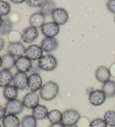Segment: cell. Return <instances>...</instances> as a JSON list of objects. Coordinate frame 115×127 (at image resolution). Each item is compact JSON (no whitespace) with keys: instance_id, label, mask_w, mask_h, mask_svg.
Masks as SVG:
<instances>
[{"instance_id":"obj_1","label":"cell","mask_w":115,"mask_h":127,"mask_svg":"<svg viewBox=\"0 0 115 127\" xmlns=\"http://www.w3.org/2000/svg\"><path fill=\"white\" fill-rule=\"evenodd\" d=\"M59 86L52 81L45 83L40 90V97L43 100L51 101L57 97L59 93Z\"/></svg>"},{"instance_id":"obj_2","label":"cell","mask_w":115,"mask_h":127,"mask_svg":"<svg viewBox=\"0 0 115 127\" xmlns=\"http://www.w3.org/2000/svg\"><path fill=\"white\" fill-rule=\"evenodd\" d=\"M39 68L45 71H52L56 68L58 61L55 56L51 54L43 56L38 62Z\"/></svg>"},{"instance_id":"obj_3","label":"cell","mask_w":115,"mask_h":127,"mask_svg":"<svg viewBox=\"0 0 115 127\" xmlns=\"http://www.w3.org/2000/svg\"><path fill=\"white\" fill-rule=\"evenodd\" d=\"M80 114L78 111L74 109H68L62 113L61 123L67 127L76 125L80 119Z\"/></svg>"},{"instance_id":"obj_4","label":"cell","mask_w":115,"mask_h":127,"mask_svg":"<svg viewBox=\"0 0 115 127\" xmlns=\"http://www.w3.org/2000/svg\"><path fill=\"white\" fill-rule=\"evenodd\" d=\"M5 109L6 113L8 114L18 115L23 112L24 109V105L23 101L19 99H15L8 101L6 104Z\"/></svg>"},{"instance_id":"obj_5","label":"cell","mask_w":115,"mask_h":127,"mask_svg":"<svg viewBox=\"0 0 115 127\" xmlns=\"http://www.w3.org/2000/svg\"><path fill=\"white\" fill-rule=\"evenodd\" d=\"M5 50L14 57H21L25 54L26 48L20 42L12 43L8 42L5 44Z\"/></svg>"},{"instance_id":"obj_6","label":"cell","mask_w":115,"mask_h":127,"mask_svg":"<svg viewBox=\"0 0 115 127\" xmlns=\"http://www.w3.org/2000/svg\"><path fill=\"white\" fill-rule=\"evenodd\" d=\"M39 32L37 29L32 27H26L21 32V39L24 43L30 44L38 38Z\"/></svg>"},{"instance_id":"obj_7","label":"cell","mask_w":115,"mask_h":127,"mask_svg":"<svg viewBox=\"0 0 115 127\" xmlns=\"http://www.w3.org/2000/svg\"><path fill=\"white\" fill-rule=\"evenodd\" d=\"M43 81L39 73H32L28 77V88L30 92L36 93L42 87Z\"/></svg>"},{"instance_id":"obj_8","label":"cell","mask_w":115,"mask_h":127,"mask_svg":"<svg viewBox=\"0 0 115 127\" xmlns=\"http://www.w3.org/2000/svg\"><path fill=\"white\" fill-rule=\"evenodd\" d=\"M52 17L54 22L58 25H64L67 23L69 16L67 11L64 8H56L52 12Z\"/></svg>"},{"instance_id":"obj_9","label":"cell","mask_w":115,"mask_h":127,"mask_svg":"<svg viewBox=\"0 0 115 127\" xmlns=\"http://www.w3.org/2000/svg\"><path fill=\"white\" fill-rule=\"evenodd\" d=\"M42 33L46 38H55L59 32V27L55 22L46 23L41 28Z\"/></svg>"},{"instance_id":"obj_10","label":"cell","mask_w":115,"mask_h":127,"mask_svg":"<svg viewBox=\"0 0 115 127\" xmlns=\"http://www.w3.org/2000/svg\"><path fill=\"white\" fill-rule=\"evenodd\" d=\"M106 98L107 96L102 90H96L90 93L88 100L92 105L98 106L105 102Z\"/></svg>"},{"instance_id":"obj_11","label":"cell","mask_w":115,"mask_h":127,"mask_svg":"<svg viewBox=\"0 0 115 127\" xmlns=\"http://www.w3.org/2000/svg\"><path fill=\"white\" fill-rule=\"evenodd\" d=\"M43 51L41 46L32 44L26 48L25 55L32 61L39 60L43 57Z\"/></svg>"},{"instance_id":"obj_12","label":"cell","mask_w":115,"mask_h":127,"mask_svg":"<svg viewBox=\"0 0 115 127\" xmlns=\"http://www.w3.org/2000/svg\"><path fill=\"white\" fill-rule=\"evenodd\" d=\"M15 66L16 69L20 72H29L33 66L32 61L26 56H21L17 58L15 61Z\"/></svg>"},{"instance_id":"obj_13","label":"cell","mask_w":115,"mask_h":127,"mask_svg":"<svg viewBox=\"0 0 115 127\" xmlns=\"http://www.w3.org/2000/svg\"><path fill=\"white\" fill-rule=\"evenodd\" d=\"M58 47V41L55 38H45L41 42V47L44 52L50 53L56 50Z\"/></svg>"},{"instance_id":"obj_14","label":"cell","mask_w":115,"mask_h":127,"mask_svg":"<svg viewBox=\"0 0 115 127\" xmlns=\"http://www.w3.org/2000/svg\"><path fill=\"white\" fill-rule=\"evenodd\" d=\"M23 102L24 107L29 109H33L39 105V96L36 93L30 92L24 96Z\"/></svg>"},{"instance_id":"obj_15","label":"cell","mask_w":115,"mask_h":127,"mask_svg":"<svg viewBox=\"0 0 115 127\" xmlns=\"http://www.w3.org/2000/svg\"><path fill=\"white\" fill-rule=\"evenodd\" d=\"M28 77L25 73L17 72L13 78L14 85L18 90H24L28 87Z\"/></svg>"},{"instance_id":"obj_16","label":"cell","mask_w":115,"mask_h":127,"mask_svg":"<svg viewBox=\"0 0 115 127\" xmlns=\"http://www.w3.org/2000/svg\"><path fill=\"white\" fill-rule=\"evenodd\" d=\"M96 79L101 83H105L110 80L111 77L110 70L105 66H100L96 69Z\"/></svg>"},{"instance_id":"obj_17","label":"cell","mask_w":115,"mask_h":127,"mask_svg":"<svg viewBox=\"0 0 115 127\" xmlns=\"http://www.w3.org/2000/svg\"><path fill=\"white\" fill-rule=\"evenodd\" d=\"M45 16L41 12H35L31 15L29 19V23L31 27L37 28H42L45 24Z\"/></svg>"},{"instance_id":"obj_18","label":"cell","mask_w":115,"mask_h":127,"mask_svg":"<svg viewBox=\"0 0 115 127\" xmlns=\"http://www.w3.org/2000/svg\"><path fill=\"white\" fill-rule=\"evenodd\" d=\"M12 74L10 70L3 69L0 71V87H5L10 85L13 81Z\"/></svg>"},{"instance_id":"obj_19","label":"cell","mask_w":115,"mask_h":127,"mask_svg":"<svg viewBox=\"0 0 115 127\" xmlns=\"http://www.w3.org/2000/svg\"><path fill=\"white\" fill-rule=\"evenodd\" d=\"M2 122L4 127H20L21 125L19 118L14 114L6 115Z\"/></svg>"},{"instance_id":"obj_20","label":"cell","mask_w":115,"mask_h":127,"mask_svg":"<svg viewBox=\"0 0 115 127\" xmlns=\"http://www.w3.org/2000/svg\"><path fill=\"white\" fill-rule=\"evenodd\" d=\"M49 111L47 107L39 104L33 109L32 115L37 120H43L47 118Z\"/></svg>"},{"instance_id":"obj_21","label":"cell","mask_w":115,"mask_h":127,"mask_svg":"<svg viewBox=\"0 0 115 127\" xmlns=\"http://www.w3.org/2000/svg\"><path fill=\"white\" fill-rule=\"evenodd\" d=\"M3 95L8 101L16 99L18 96V89H17L14 85H9L4 88Z\"/></svg>"},{"instance_id":"obj_22","label":"cell","mask_w":115,"mask_h":127,"mask_svg":"<svg viewBox=\"0 0 115 127\" xmlns=\"http://www.w3.org/2000/svg\"><path fill=\"white\" fill-rule=\"evenodd\" d=\"M56 4L52 1H43L42 5L40 7V12L46 16H49L56 9Z\"/></svg>"},{"instance_id":"obj_23","label":"cell","mask_w":115,"mask_h":127,"mask_svg":"<svg viewBox=\"0 0 115 127\" xmlns=\"http://www.w3.org/2000/svg\"><path fill=\"white\" fill-rule=\"evenodd\" d=\"M102 90L105 93L107 97H114L115 96V82L109 80L104 83L102 87Z\"/></svg>"},{"instance_id":"obj_24","label":"cell","mask_w":115,"mask_h":127,"mask_svg":"<svg viewBox=\"0 0 115 127\" xmlns=\"http://www.w3.org/2000/svg\"><path fill=\"white\" fill-rule=\"evenodd\" d=\"M15 57L9 53L6 54L2 57V67L4 69L10 70L15 66Z\"/></svg>"},{"instance_id":"obj_25","label":"cell","mask_w":115,"mask_h":127,"mask_svg":"<svg viewBox=\"0 0 115 127\" xmlns=\"http://www.w3.org/2000/svg\"><path fill=\"white\" fill-rule=\"evenodd\" d=\"M47 118L51 124L59 123H61L62 119V113L59 110L54 109L49 111Z\"/></svg>"},{"instance_id":"obj_26","label":"cell","mask_w":115,"mask_h":127,"mask_svg":"<svg viewBox=\"0 0 115 127\" xmlns=\"http://www.w3.org/2000/svg\"><path fill=\"white\" fill-rule=\"evenodd\" d=\"M12 27V22L9 18L5 17L3 19V24L0 28V35L4 36L9 34L11 32Z\"/></svg>"},{"instance_id":"obj_27","label":"cell","mask_w":115,"mask_h":127,"mask_svg":"<svg viewBox=\"0 0 115 127\" xmlns=\"http://www.w3.org/2000/svg\"><path fill=\"white\" fill-rule=\"evenodd\" d=\"M21 127H37V120L32 115H26L21 121Z\"/></svg>"},{"instance_id":"obj_28","label":"cell","mask_w":115,"mask_h":127,"mask_svg":"<svg viewBox=\"0 0 115 127\" xmlns=\"http://www.w3.org/2000/svg\"><path fill=\"white\" fill-rule=\"evenodd\" d=\"M103 119L107 126L111 127H115V111L112 110L106 111Z\"/></svg>"},{"instance_id":"obj_29","label":"cell","mask_w":115,"mask_h":127,"mask_svg":"<svg viewBox=\"0 0 115 127\" xmlns=\"http://www.w3.org/2000/svg\"><path fill=\"white\" fill-rule=\"evenodd\" d=\"M11 12V6L9 3L0 1V16H6Z\"/></svg>"},{"instance_id":"obj_30","label":"cell","mask_w":115,"mask_h":127,"mask_svg":"<svg viewBox=\"0 0 115 127\" xmlns=\"http://www.w3.org/2000/svg\"><path fill=\"white\" fill-rule=\"evenodd\" d=\"M8 38L10 43H19L21 39V34L17 31H11L8 34Z\"/></svg>"},{"instance_id":"obj_31","label":"cell","mask_w":115,"mask_h":127,"mask_svg":"<svg viewBox=\"0 0 115 127\" xmlns=\"http://www.w3.org/2000/svg\"><path fill=\"white\" fill-rule=\"evenodd\" d=\"M89 127H107V125L104 119L98 118L90 122Z\"/></svg>"},{"instance_id":"obj_32","label":"cell","mask_w":115,"mask_h":127,"mask_svg":"<svg viewBox=\"0 0 115 127\" xmlns=\"http://www.w3.org/2000/svg\"><path fill=\"white\" fill-rule=\"evenodd\" d=\"M43 1H41V0H27L25 1L26 3L30 7H34V8H40L41 7L42 5Z\"/></svg>"},{"instance_id":"obj_33","label":"cell","mask_w":115,"mask_h":127,"mask_svg":"<svg viewBox=\"0 0 115 127\" xmlns=\"http://www.w3.org/2000/svg\"><path fill=\"white\" fill-rule=\"evenodd\" d=\"M90 122L87 118H80L78 122L77 123V126L78 127H89Z\"/></svg>"},{"instance_id":"obj_34","label":"cell","mask_w":115,"mask_h":127,"mask_svg":"<svg viewBox=\"0 0 115 127\" xmlns=\"http://www.w3.org/2000/svg\"><path fill=\"white\" fill-rule=\"evenodd\" d=\"M106 6L111 12L115 14V0L108 1L106 3Z\"/></svg>"},{"instance_id":"obj_35","label":"cell","mask_w":115,"mask_h":127,"mask_svg":"<svg viewBox=\"0 0 115 127\" xmlns=\"http://www.w3.org/2000/svg\"><path fill=\"white\" fill-rule=\"evenodd\" d=\"M6 114V111L5 108L0 105V120L3 119V118L5 117Z\"/></svg>"},{"instance_id":"obj_36","label":"cell","mask_w":115,"mask_h":127,"mask_svg":"<svg viewBox=\"0 0 115 127\" xmlns=\"http://www.w3.org/2000/svg\"><path fill=\"white\" fill-rule=\"evenodd\" d=\"M5 42L4 39L2 38H0V52L5 48Z\"/></svg>"},{"instance_id":"obj_37","label":"cell","mask_w":115,"mask_h":127,"mask_svg":"<svg viewBox=\"0 0 115 127\" xmlns=\"http://www.w3.org/2000/svg\"><path fill=\"white\" fill-rule=\"evenodd\" d=\"M49 127H66L64 126L63 124H62L61 123H56V124H51Z\"/></svg>"},{"instance_id":"obj_38","label":"cell","mask_w":115,"mask_h":127,"mask_svg":"<svg viewBox=\"0 0 115 127\" xmlns=\"http://www.w3.org/2000/svg\"><path fill=\"white\" fill-rule=\"evenodd\" d=\"M110 70V72H111V74L114 76V77H115V63L112 65V66H111V68Z\"/></svg>"},{"instance_id":"obj_39","label":"cell","mask_w":115,"mask_h":127,"mask_svg":"<svg viewBox=\"0 0 115 127\" xmlns=\"http://www.w3.org/2000/svg\"><path fill=\"white\" fill-rule=\"evenodd\" d=\"M11 1L14 3H23L24 2V1H12V0Z\"/></svg>"},{"instance_id":"obj_40","label":"cell","mask_w":115,"mask_h":127,"mask_svg":"<svg viewBox=\"0 0 115 127\" xmlns=\"http://www.w3.org/2000/svg\"><path fill=\"white\" fill-rule=\"evenodd\" d=\"M3 24V19L2 18V17L0 16V28L1 27L2 25Z\"/></svg>"},{"instance_id":"obj_41","label":"cell","mask_w":115,"mask_h":127,"mask_svg":"<svg viewBox=\"0 0 115 127\" xmlns=\"http://www.w3.org/2000/svg\"><path fill=\"white\" fill-rule=\"evenodd\" d=\"M2 57L0 56V68L2 67Z\"/></svg>"},{"instance_id":"obj_42","label":"cell","mask_w":115,"mask_h":127,"mask_svg":"<svg viewBox=\"0 0 115 127\" xmlns=\"http://www.w3.org/2000/svg\"><path fill=\"white\" fill-rule=\"evenodd\" d=\"M78 127L77 126V125H74V126H69V127Z\"/></svg>"},{"instance_id":"obj_43","label":"cell","mask_w":115,"mask_h":127,"mask_svg":"<svg viewBox=\"0 0 115 127\" xmlns=\"http://www.w3.org/2000/svg\"><path fill=\"white\" fill-rule=\"evenodd\" d=\"M114 22H115V18H114Z\"/></svg>"},{"instance_id":"obj_44","label":"cell","mask_w":115,"mask_h":127,"mask_svg":"<svg viewBox=\"0 0 115 127\" xmlns=\"http://www.w3.org/2000/svg\"><path fill=\"white\" fill-rule=\"evenodd\" d=\"M0 127H2V126H1V125L0 124Z\"/></svg>"}]
</instances>
